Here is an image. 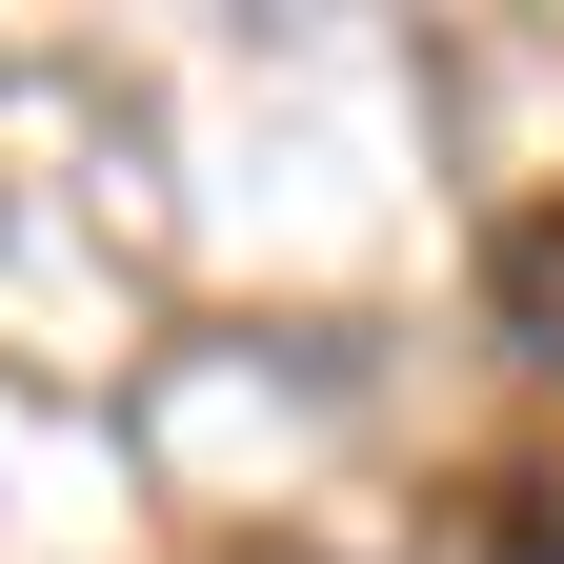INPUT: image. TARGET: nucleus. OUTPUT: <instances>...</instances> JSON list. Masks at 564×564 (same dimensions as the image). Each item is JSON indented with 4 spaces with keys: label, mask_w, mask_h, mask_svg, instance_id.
<instances>
[{
    "label": "nucleus",
    "mask_w": 564,
    "mask_h": 564,
    "mask_svg": "<svg viewBox=\"0 0 564 564\" xmlns=\"http://www.w3.org/2000/svg\"><path fill=\"white\" fill-rule=\"evenodd\" d=\"M505 323L564 364V223H505Z\"/></svg>",
    "instance_id": "f257e3e1"
}]
</instances>
